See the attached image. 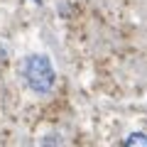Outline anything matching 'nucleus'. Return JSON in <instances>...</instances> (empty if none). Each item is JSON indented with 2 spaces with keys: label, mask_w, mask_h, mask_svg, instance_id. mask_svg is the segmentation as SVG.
I'll use <instances>...</instances> for the list:
<instances>
[{
  "label": "nucleus",
  "mask_w": 147,
  "mask_h": 147,
  "mask_svg": "<svg viewBox=\"0 0 147 147\" xmlns=\"http://www.w3.org/2000/svg\"><path fill=\"white\" fill-rule=\"evenodd\" d=\"M42 147H64V140L57 135V132H49V135L42 140Z\"/></svg>",
  "instance_id": "3"
},
{
  "label": "nucleus",
  "mask_w": 147,
  "mask_h": 147,
  "mask_svg": "<svg viewBox=\"0 0 147 147\" xmlns=\"http://www.w3.org/2000/svg\"><path fill=\"white\" fill-rule=\"evenodd\" d=\"M20 74L27 88L34 91L37 96H47L54 88V81H57L54 64L47 54H27L20 64Z\"/></svg>",
  "instance_id": "1"
},
{
  "label": "nucleus",
  "mask_w": 147,
  "mask_h": 147,
  "mask_svg": "<svg viewBox=\"0 0 147 147\" xmlns=\"http://www.w3.org/2000/svg\"><path fill=\"white\" fill-rule=\"evenodd\" d=\"M34 3H37V5H42V0H34Z\"/></svg>",
  "instance_id": "4"
},
{
  "label": "nucleus",
  "mask_w": 147,
  "mask_h": 147,
  "mask_svg": "<svg viewBox=\"0 0 147 147\" xmlns=\"http://www.w3.org/2000/svg\"><path fill=\"white\" fill-rule=\"evenodd\" d=\"M123 147H147V135L145 132H130L123 142Z\"/></svg>",
  "instance_id": "2"
}]
</instances>
